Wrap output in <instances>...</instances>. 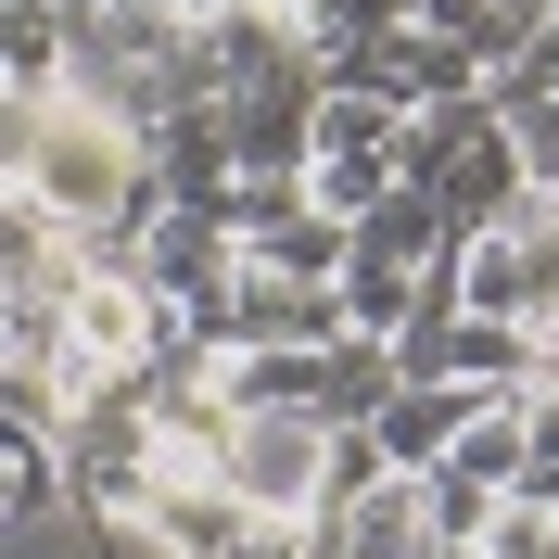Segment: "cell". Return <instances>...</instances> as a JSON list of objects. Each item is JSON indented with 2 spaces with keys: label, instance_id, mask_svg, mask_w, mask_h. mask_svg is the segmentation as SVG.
Instances as JSON below:
<instances>
[{
  "label": "cell",
  "instance_id": "2e32d148",
  "mask_svg": "<svg viewBox=\"0 0 559 559\" xmlns=\"http://www.w3.org/2000/svg\"><path fill=\"white\" fill-rule=\"evenodd\" d=\"M509 419H522V484H509V496L559 509V382H522V394H509Z\"/></svg>",
  "mask_w": 559,
  "mask_h": 559
},
{
  "label": "cell",
  "instance_id": "e0dca14e",
  "mask_svg": "<svg viewBox=\"0 0 559 559\" xmlns=\"http://www.w3.org/2000/svg\"><path fill=\"white\" fill-rule=\"evenodd\" d=\"M0 559H103L90 509H0Z\"/></svg>",
  "mask_w": 559,
  "mask_h": 559
},
{
  "label": "cell",
  "instance_id": "9a60e30c",
  "mask_svg": "<svg viewBox=\"0 0 559 559\" xmlns=\"http://www.w3.org/2000/svg\"><path fill=\"white\" fill-rule=\"evenodd\" d=\"M496 128H509V153H522V191L534 204H559V103L547 90H522V103H484Z\"/></svg>",
  "mask_w": 559,
  "mask_h": 559
},
{
  "label": "cell",
  "instance_id": "9c48e42d",
  "mask_svg": "<svg viewBox=\"0 0 559 559\" xmlns=\"http://www.w3.org/2000/svg\"><path fill=\"white\" fill-rule=\"evenodd\" d=\"M394 382H407V369H394V344H369V331H331V344H318V419H331V432H369Z\"/></svg>",
  "mask_w": 559,
  "mask_h": 559
},
{
  "label": "cell",
  "instance_id": "30bf717a",
  "mask_svg": "<svg viewBox=\"0 0 559 559\" xmlns=\"http://www.w3.org/2000/svg\"><path fill=\"white\" fill-rule=\"evenodd\" d=\"M419 293H432V280H419V267H382V254H344V280H331L344 331H369V344H394V331H407Z\"/></svg>",
  "mask_w": 559,
  "mask_h": 559
},
{
  "label": "cell",
  "instance_id": "6da1fadb",
  "mask_svg": "<svg viewBox=\"0 0 559 559\" xmlns=\"http://www.w3.org/2000/svg\"><path fill=\"white\" fill-rule=\"evenodd\" d=\"M216 484L242 496V522L306 534L318 509H331V419H306V407H229L216 419Z\"/></svg>",
  "mask_w": 559,
  "mask_h": 559
},
{
  "label": "cell",
  "instance_id": "277c9868",
  "mask_svg": "<svg viewBox=\"0 0 559 559\" xmlns=\"http://www.w3.org/2000/svg\"><path fill=\"white\" fill-rule=\"evenodd\" d=\"M229 178H306V128H318V76H254V90H229Z\"/></svg>",
  "mask_w": 559,
  "mask_h": 559
},
{
  "label": "cell",
  "instance_id": "7a4b0ae2",
  "mask_svg": "<svg viewBox=\"0 0 559 559\" xmlns=\"http://www.w3.org/2000/svg\"><path fill=\"white\" fill-rule=\"evenodd\" d=\"M153 356H178V318L140 293L128 267H90L76 254V280H64V306H51V382H128V369H153Z\"/></svg>",
  "mask_w": 559,
  "mask_h": 559
},
{
  "label": "cell",
  "instance_id": "52a82bcc",
  "mask_svg": "<svg viewBox=\"0 0 559 559\" xmlns=\"http://www.w3.org/2000/svg\"><path fill=\"white\" fill-rule=\"evenodd\" d=\"M344 254H382V267L445 280V267H457V229H445V204H432V191H407V178H394L369 216H344Z\"/></svg>",
  "mask_w": 559,
  "mask_h": 559
},
{
  "label": "cell",
  "instance_id": "7c38bea8",
  "mask_svg": "<svg viewBox=\"0 0 559 559\" xmlns=\"http://www.w3.org/2000/svg\"><path fill=\"white\" fill-rule=\"evenodd\" d=\"M51 76H64V13L51 0H0V90L51 103Z\"/></svg>",
  "mask_w": 559,
  "mask_h": 559
},
{
  "label": "cell",
  "instance_id": "d6986e66",
  "mask_svg": "<svg viewBox=\"0 0 559 559\" xmlns=\"http://www.w3.org/2000/svg\"><path fill=\"white\" fill-rule=\"evenodd\" d=\"M471 559H559V509H534V496H496V522Z\"/></svg>",
  "mask_w": 559,
  "mask_h": 559
},
{
  "label": "cell",
  "instance_id": "ba28073f",
  "mask_svg": "<svg viewBox=\"0 0 559 559\" xmlns=\"http://www.w3.org/2000/svg\"><path fill=\"white\" fill-rule=\"evenodd\" d=\"M432 382L522 394L534 382V331H522V318H445V331H432Z\"/></svg>",
  "mask_w": 559,
  "mask_h": 559
},
{
  "label": "cell",
  "instance_id": "8fae6325",
  "mask_svg": "<svg viewBox=\"0 0 559 559\" xmlns=\"http://www.w3.org/2000/svg\"><path fill=\"white\" fill-rule=\"evenodd\" d=\"M394 128H407V115H394V103H369V90H318L306 166H344V153H369V166H394Z\"/></svg>",
  "mask_w": 559,
  "mask_h": 559
},
{
  "label": "cell",
  "instance_id": "3957f363",
  "mask_svg": "<svg viewBox=\"0 0 559 559\" xmlns=\"http://www.w3.org/2000/svg\"><path fill=\"white\" fill-rule=\"evenodd\" d=\"M51 471H64V509L115 522L153 471V407H140V369L128 382H76L64 394V432H51Z\"/></svg>",
  "mask_w": 559,
  "mask_h": 559
},
{
  "label": "cell",
  "instance_id": "ac0fdd59",
  "mask_svg": "<svg viewBox=\"0 0 559 559\" xmlns=\"http://www.w3.org/2000/svg\"><path fill=\"white\" fill-rule=\"evenodd\" d=\"M267 13L306 38V51H331V38H382V26H394V0H267Z\"/></svg>",
  "mask_w": 559,
  "mask_h": 559
},
{
  "label": "cell",
  "instance_id": "5b68a950",
  "mask_svg": "<svg viewBox=\"0 0 559 559\" xmlns=\"http://www.w3.org/2000/svg\"><path fill=\"white\" fill-rule=\"evenodd\" d=\"M318 559H419V471H369L306 522Z\"/></svg>",
  "mask_w": 559,
  "mask_h": 559
},
{
  "label": "cell",
  "instance_id": "5bb4252c",
  "mask_svg": "<svg viewBox=\"0 0 559 559\" xmlns=\"http://www.w3.org/2000/svg\"><path fill=\"white\" fill-rule=\"evenodd\" d=\"M51 432H64V382L51 369H13L0 382V457L26 471V457H51Z\"/></svg>",
  "mask_w": 559,
  "mask_h": 559
},
{
  "label": "cell",
  "instance_id": "4fadbf2b",
  "mask_svg": "<svg viewBox=\"0 0 559 559\" xmlns=\"http://www.w3.org/2000/svg\"><path fill=\"white\" fill-rule=\"evenodd\" d=\"M432 471H457V484H484V496H509V484H522V419H509V394H496V407L471 419V432H457Z\"/></svg>",
  "mask_w": 559,
  "mask_h": 559
},
{
  "label": "cell",
  "instance_id": "8992f818",
  "mask_svg": "<svg viewBox=\"0 0 559 559\" xmlns=\"http://www.w3.org/2000/svg\"><path fill=\"white\" fill-rule=\"evenodd\" d=\"M484 407H496V394H471V382H394L382 419H369V445H382V471H432Z\"/></svg>",
  "mask_w": 559,
  "mask_h": 559
}]
</instances>
